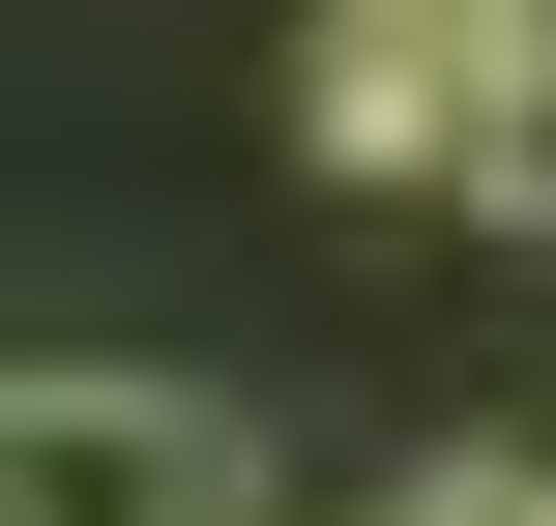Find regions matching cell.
<instances>
[{"label": "cell", "instance_id": "cell-2", "mask_svg": "<svg viewBox=\"0 0 556 526\" xmlns=\"http://www.w3.org/2000/svg\"><path fill=\"white\" fill-rule=\"evenodd\" d=\"M528 29L556 0H323V29H293V146H323V176H469V117H498Z\"/></svg>", "mask_w": 556, "mask_h": 526}, {"label": "cell", "instance_id": "cell-1", "mask_svg": "<svg viewBox=\"0 0 556 526\" xmlns=\"http://www.w3.org/2000/svg\"><path fill=\"white\" fill-rule=\"evenodd\" d=\"M0 526H264V439L147 351H29L0 381Z\"/></svg>", "mask_w": 556, "mask_h": 526}, {"label": "cell", "instance_id": "cell-4", "mask_svg": "<svg viewBox=\"0 0 556 526\" xmlns=\"http://www.w3.org/2000/svg\"><path fill=\"white\" fill-rule=\"evenodd\" d=\"M381 526H556V469H498V439H469V469H410Z\"/></svg>", "mask_w": 556, "mask_h": 526}, {"label": "cell", "instance_id": "cell-3", "mask_svg": "<svg viewBox=\"0 0 556 526\" xmlns=\"http://www.w3.org/2000/svg\"><path fill=\"white\" fill-rule=\"evenodd\" d=\"M469 205H498V234H556V29L498 59V117H469Z\"/></svg>", "mask_w": 556, "mask_h": 526}]
</instances>
